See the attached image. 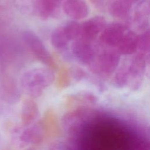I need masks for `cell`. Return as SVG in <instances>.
Instances as JSON below:
<instances>
[{
  "label": "cell",
  "instance_id": "1",
  "mask_svg": "<svg viewBox=\"0 0 150 150\" xmlns=\"http://www.w3.org/2000/svg\"><path fill=\"white\" fill-rule=\"evenodd\" d=\"M54 79V76L51 69L44 67L33 68L23 74L21 84L29 93L37 95L52 83Z\"/></svg>",
  "mask_w": 150,
  "mask_h": 150
},
{
  "label": "cell",
  "instance_id": "2",
  "mask_svg": "<svg viewBox=\"0 0 150 150\" xmlns=\"http://www.w3.org/2000/svg\"><path fill=\"white\" fill-rule=\"evenodd\" d=\"M80 25L75 21H69L56 28L52 33L50 42L54 47L64 48L69 43L80 36Z\"/></svg>",
  "mask_w": 150,
  "mask_h": 150
},
{
  "label": "cell",
  "instance_id": "3",
  "mask_svg": "<svg viewBox=\"0 0 150 150\" xmlns=\"http://www.w3.org/2000/svg\"><path fill=\"white\" fill-rule=\"evenodd\" d=\"M23 42L33 54L41 62L54 69L56 64L50 52L39 37L33 32L27 30L22 32Z\"/></svg>",
  "mask_w": 150,
  "mask_h": 150
},
{
  "label": "cell",
  "instance_id": "4",
  "mask_svg": "<svg viewBox=\"0 0 150 150\" xmlns=\"http://www.w3.org/2000/svg\"><path fill=\"white\" fill-rule=\"evenodd\" d=\"M121 54L118 50H108L102 52L93 62V70L100 75H111L117 69Z\"/></svg>",
  "mask_w": 150,
  "mask_h": 150
},
{
  "label": "cell",
  "instance_id": "5",
  "mask_svg": "<svg viewBox=\"0 0 150 150\" xmlns=\"http://www.w3.org/2000/svg\"><path fill=\"white\" fill-rule=\"evenodd\" d=\"M106 25L107 22L103 16H94L80 25V36L82 40L90 42L103 30Z\"/></svg>",
  "mask_w": 150,
  "mask_h": 150
},
{
  "label": "cell",
  "instance_id": "6",
  "mask_svg": "<svg viewBox=\"0 0 150 150\" xmlns=\"http://www.w3.org/2000/svg\"><path fill=\"white\" fill-rule=\"evenodd\" d=\"M125 28L119 23L106 25L100 36V42L111 47H117L125 33Z\"/></svg>",
  "mask_w": 150,
  "mask_h": 150
},
{
  "label": "cell",
  "instance_id": "7",
  "mask_svg": "<svg viewBox=\"0 0 150 150\" xmlns=\"http://www.w3.org/2000/svg\"><path fill=\"white\" fill-rule=\"evenodd\" d=\"M71 50L73 57L82 64L88 65L94 61V50L89 42L82 39L75 40Z\"/></svg>",
  "mask_w": 150,
  "mask_h": 150
},
{
  "label": "cell",
  "instance_id": "8",
  "mask_svg": "<svg viewBox=\"0 0 150 150\" xmlns=\"http://www.w3.org/2000/svg\"><path fill=\"white\" fill-rule=\"evenodd\" d=\"M62 9L66 15L75 20L84 19L88 14V7L84 0H65Z\"/></svg>",
  "mask_w": 150,
  "mask_h": 150
},
{
  "label": "cell",
  "instance_id": "9",
  "mask_svg": "<svg viewBox=\"0 0 150 150\" xmlns=\"http://www.w3.org/2000/svg\"><path fill=\"white\" fill-rule=\"evenodd\" d=\"M150 15V4L149 0H142L137 5L134 13V22L138 29L144 30H149Z\"/></svg>",
  "mask_w": 150,
  "mask_h": 150
},
{
  "label": "cell",
  "instance_id": "10",
  "mask_svg": "<svg viewBox=\"0 0 150 150\" xmlns=\"http://www.w3.org/2000/svg\"><path fill=\"white\" fill-rule=\"evenodd\" d=\"M138 36L132 32H125L118 45V52L120 54L129 55L134 54L137 50Z\"/></svg>",
  "mask_w": 150,
  "mask_h": 150
},
{
  "label": "cell",
  "instance_id": "11",
  "mask_svg": "<svg viewBox=\"0 0 150 150\" xmlns=\"http://www.w3.org/2000/svg\"><path fill=\"white\" fill-rule=\"evenodd\" d=\"M147 57L146 54L139 53L133 57L129 64H128V70L130 79H141L144 74Z\"/></svg>",
  "mask_w": 150,
  "mask_h": 150
},
{
  "label": "cell",
  "instance_id": "12",
  "mask_svg": "<svg viewBox=\"0 0 150 150\" xmlns=\"http://www.w3.org/2000/svg\"><path fill=\"white\" fill-rule=\"evenodd\" d=\"M63 0H40L38 11L40 17L46 20L52 17L60 6Z\"/></svg>",
  "mask_w": 150,
  "mask_h": 150
},
{
  "label": "cell",
  "instance_id": "13",
  "mask_svg": "<svg viewBox=\"0 0 150 150\" xmlns=\"http://www.w3.org/2000/svg\"><path fill=\"white\" fill-rule=\"evenodd\" d=\"M132 4L128 0H114L110 6L111 15L117 18H123L128 16Z\"/></svg>",
  "mask_w": 150,
  "mask_h": 150
},
{
  "label": "cell",
  "instance_id": "14",
  "mask_svg": "<svg viewBox=\"0 0 150 150\" xmlns=\"http://www.w3.org/2000/svg\"><path fill=\"white\" fill-rule=\"evenodd\" d=\"M130 80L128 64H124L120 67L115 73L114 82L119 87L125 86Z\"/></svg>",
  "mask_w": 150,
  "mask_h": 150
},
{
  "label": "cell",
  "instance_id": "15",
  "mask_svg": "<svg viewBox=\"0 0 150 150\" xmlns=\"http://www.w3.org/2000/svg\"><path fill=\"white\" fill-rule=\"evenodd\" d=\"M137 49H139L141 53L146 55L149 54L150 50V33L149 30L138 36Z\"/></svg>",
  "mask_w": 150,
  "mask_h": 150
},
{
  "label": "cell",
  "instance_id": "16",
  "mask_svg": "<svg viewBox=\"0 0 150 150\" xmlns=\"http://www.w3.org/2000/svg\"><path fill=\"white\" fill-rule=\"evenodd\" d=\"M128 1H129V2H130L133 5V4H135L136 2H137L139 0H128Z\"/></svg>",
  "mask_w": 150,
  "mask_h": 150
}]
</instances>
